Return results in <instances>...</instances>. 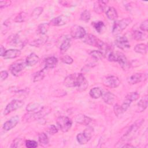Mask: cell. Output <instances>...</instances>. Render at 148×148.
Returning a JSON list of instances; mask_svg holds the SVG:
<instances>
[{"label":"cell","instance_id":"8","mask_svg":"<svg viewBox=\"0 0 148 148\" xmlns=\"http://www.w3.org/2000/svg\"><path fill=\"white\" fill-rule=\"evenodd\" d=\"M92 133L90 128L86 129L83 132L79 133L76 136V140L80 145L87 143L91 138Z\"/></svg>","mask_w":148,"mask_h":148},{"label":"cell","instance_id":"35","mask_svg":"<svg viewBox=\"0 0 148 148\" xmlns=\"http://www.w3.org/2000/svg\"><path fill=\"white\" fill-rule=\"evenodd\" d=\"M71 46V39L69 37H65L60 45V49L61 51H66Z\"/></svg>","mask_w":148,"mask_h":148},{"label":"cell","instance_id":"45","mask_svg":"<svg viewBox=\"0 0 148 148\" xmlns=\"http://www.w3.org/2000/svg\"><path fill=\"white\" fill-rule=\"evenodd\" d=\"M23 143V140L20 138L15 139L11 145V147H20Z\"/></svg>","mask_w":148,"mask_h":148},{"label":"cell","instance_id":"40","mask_svg":"<svg viewBox=\"0 0 148 148\" xmlns=\"http://www.w3.org/2000/svg\"><path fill=\"white\" fill-rule=\"evenodd\" d=\"M90 18H91V13H90V11H88L87 10H84L80 14V18L81 20H82L83 21L87 22L90 20Z\"/></svg>","mask_w":148,"mask_h":148},{"label":"cell","instance_id":"36","mask_svg":"<svg viewBox=\"0 0 148 148\" xmlns=\"http://www.w3.org/2000/svg\"><path fill=\"white\" fill-rule=\"evenodd\" d=\"M50 27V24L49 23H42L38 25L37 31L39 34L42 35H45V34L48 31Z\"/></svg>","mask_w":148,"mask_h":148},{"label":"cell","instance_id":"24","mask_svg":"<svg viewBox=\"0 0 148 148\" xmlns=\"http://www.w3.org/2000/svg\"><path fill=\"white\" fill-rule=\"evenodd\" d=\"M147 101H148V96L147 95H145L138 103L136 112H143L147 107Z\"/></svg>","mask_w":148,"mask_h":148},{"label":"cell","instance_id":"33","mask_svg":"<svg viewBox=\"0 0 148 148\" xmlns=\"http://www.w3.org/2000/svg\"><path fill=\"white\" fill-rule=\"evenodd\" d=\"M132 38L136 40H143L146 39L147 35L145 33L142 32L138 30L134 31L132 34Z\"/></svg>","mask_w":148,"mask_h":148},{"label":"cell","instance_id":"4","mask_svg":"<svg viewBox=\"0 0 148 148\" xmlns=\"http://www.w3.org/2000/svg\"><path fill=\"white\" fill-rule=\"evenodd\" d=\"M57 124L62 132H66L71 129L72 121L66 116H60L57 119Z\"/></svg>","mask_w":148,"mask_h":148},{"label":"cell","instance_id":"11","mask_svg":"<svg viewBox=\"0 0 148 148\" xmlns=\"http://www.w3.org/2000/svg\"><path fill=\"white\" fill-rule=\"evenodd\" d=\"M88 86V82L82 73H78L77 84L76 87H77V90L80 92L84 91L87 89Z\"/></svg>","mask_w":148,"mask_h":148},{"label":"cell","instance_id":"49","mask_svg":"<svg viewBox=\"0 0 148 148\" xmlns=\"http://www.w3.org/2000/svg\"><path fill=\"white\" fill-rule=\"evenodd\" d=\"M11 1H0V8L2 9L6 7L9 6L10 5Z\"/></svg>","mask_w":148,"mask_h":148},{"label":"cell","instance_id":"31","mask_svg":"<svg viewBox=\"0 0 148 148\" xmlns=\"http://www.w3.org/2000/svg\"><path fill=\"white\" fill-rule=\"evenodd\" d=\"M134 51L137 53L145 54L147 51V46L146 44L144 43L137 44L134 47Z\"/></svg>","mask_w":148,"mask_h":148},{"label":"cell","instance_id":"34","mask_svg":"<svg viewBox=\"0 0 148 148\" xmlns=\"http://www.w3.org/2000/svg\"><path fill=\"white\" fill-rule=\"evenodd\" d=\"M102 91L99 87H94L90 90L89 94L91 98L94 99H98L102 95Z\"/></svg>","mask_w":148,"mask_h":148},{"label":"cell","instance_id":"32","mask_svg":"<svg viewBox=\"0 0 148 148\" xmlns=\"http://www.w3.org/2000/svg\"><path fill=\"white\" fill-rule=\"evenodd\" d=\"M38 140L40 145L43 147L47 146L49 142V140L47 135L44 132H41L39 134Z\"/></svg>","mask_w":148,"mask_h":148},{"label":"cell","instance_id":"10","mask_svg":"<svg viewBox=\"0 0 148 148\" xmlns=\"http://www.w3.org/2000/svg\"><path fill=\"white\" fill-rule=\"evenodd\" d=\"M116 46L123 50H127L130 48V44L128 42V39L124 36H121L116 38L115 40Z\"/></svg>","mask_w":148,"mask_h":148},{"label":"cell","instance_id":"20","mask_svg":"<svg viewBox=\"0 0 148 148\" xmlns=\"http://www.w3.org/2000/svg\"><path fill=\"white\" fill-rule=\"evenodd\" d=\"M21 54V51L18 49H9L6 50L3 57L5 59H13L19 57Z\"/></svg>","mask_w":148,"mask_h":148},{"label":"cell","instance_id":"44","mask_svg":"<svg viewBox=\"0 0 148 148\" xmlns=\"http://www.w3.org/2000/svg\"><path fill=\"white\" fill-rule=\"evenodd\" d=\"M25 146L28 148H35L38 146L37 142L32 140H25Z\"/></svg>","mask_w":148,"mask_h":148},{"label":"cell","instance_id":"2","mask_svg":"<svg viewBox=\"0 0 148 148\" xmlns=\"http://www.w3.org/2000/svg\"><path fill=\"white\" fill-rule=\"evenodd\" d=\"M131 22L132 20L130 17L115 21L112 28L113 35L114 36L119 35L131 23Z\"/></svg>","mask_w":148,"mask_h":148},{"label":"cell","instance_id":"17","mask_svg":"<svg viewBox=\"0 0 148 148\" xmlns=\"http://www.w3.org/2000/svg\"><path fill=\"white\" fill-rule=\"evenodd\" d=\"M7 43L10 45L20 47V48H23L24 47L23 42L21 40L19 36L17 34H13L9 36L7 39Z\"/></svg>","mask_w":148,"mask_h":148},{"label":"cell","instance_id":"51","mask_svg":"<svg viewBox=\"0 0 148 148\" xmlns=\"http://www.w3.org/2000/svg\"><path fill=\"white\" fill-rule=\"evenodd\" d=\"M5 51H6V49H5V47L3 46H1V47H0V55H1V56L3 57Z\"/></svg>","mask_w":148,"mask_h":148},{"label":"cell","instance_id":"30","mask_svg":"<svg viewBox=\"0 0 148 148\" xmlns=\"http://www.w3.org/2000/svg\"><path fill=\"white\" fill-rule=\"evenodd\" d=\"M42 108L40 105L36 102H31L27 105L26 106V110L28 112H34L39 110Z\"/></svg>","mask_w":148,"mask_h":148},{"label":"cell","instance_id":"12","mask_svg":"<svg viewBox=\"0 0 148 148\" xmlns=\"http://www.w3.org/2000/svg\"><path fill=\"white\" fill-rule=\"evenodd\" d=\"M123 70H128L130 68V63L125 55L118 52L117 53V61Z\"/></svg>","mask_w":148,"mask_h":148},{"label":"cell","instance_id":"15","mask_svg":"<svg viewBox=\"0 0 148 148\" xmlns=\"http://www.w3.org/2000/svg\"><path fill=\"white\" fill-rule=\"evenodd\" d=\"M69 17H68V16L64 15H60L52 19L50 21L49 24L54 26H61L66 24L69 21Z\"/></svg>","mask_w":148,"mask_h":148},{"label":"cell","instance_id":"28","mask_svg":"<svg viewBox=\"0 0 148 148\" xmlns=\"http://www.w3.org/2000/svg\"><path fill=\"white\" fill-rule=\"evenodd\" d=\"M46 68L40 70L35 72L33 75V81L34 82H38L42 80L45 76L46 75Z\"/></svg>","mask_w":148,"mask_h":148},{"label":"cell","instance_id":"19","mask_svg":"<svg viewBox=\"0 0 148 148\" xmlns=\"http://www.w3.org/2000/svg\"><path fill=\"white\" fill-rule=\"evenodd\" d=\"M101 97L103 101L108 105H112L116 98V96L108 91H105L103 92L102 91Z\"/></svg>","mask_w":148,"mask_h":148},{"label":"cell","instance_id":"42","mask_svg":"<svg viewBox=\"0 0 148 148\" xmlns=\"http://www.w3.org/2000/svg\"><path fill=\"white\" fill-rule=\"evenodd\" d=\"M113 110H114V114L117 117L122 115L124 113V112L123 111V110L121 108V106L119 104H116L114 105V106L113 108Z\"/></svg>","mask_w":148,"mask_h":148},{"label":"cell","instance_id":"27","mask_svg":"<svg viewBox=\"0 0 148 148\" xmlns=\"http://www.w3.org/2000/svg\"><path fill=\"white\" fill-rule=\"evenodd\" d=\"M106 15L110 20H116L118 17V14L113 7H109L106 11Z\"/></svg>","mask_w":148,"mask_h":148},{"label":"cell","instance_id":"3","mask_svg":"<svg viewBox=\"0 0 148 148\" xmlns=\"http://www.w3.org/2000/svg\"><path fill=\"white\" fill-rule=\"evenodd\" d=\"M27 66L25 60H19L12 64L9 67V69L13 75L18 76L22 73Z\"/></svg>","mask_w":148,"mask_h":148},{"label":"cell","instance_id":"46","mask_svg":"<svg viewBox=\"0 0 148 148\" xmlns=\"http://www.w3.org/2000/svg\"><path fill=\"white\" fill-rule=\"evenodd\" d=\"M108 59L109 61L116 62L117 61V53H115L113 51H110L108 54Z\"/></svg>","mask_w":148,"mask_h":148},{"label":"cell","instance_id":"5","mask_svg":"<svg viewBox=\"0 0 148 148\" xmlns=\"http://www.w3.org/2000/svg\"><path fill=\"white\" fill-rule=\"evenodd\" d=\"M24 102L21 100H19V99L12 100L5 107L3 111V114L7 115L10 113L11 112L16 110L17 109L21 108L24 105Z\"/></svg>","mask_w":148,"mask_h":148},{"label":"cell","instance_id":"22","mask_svg":"<svg viewBox=\"0 0 148 148\" xmlns=\"http://www.w3.org/2000/svg\"><path fill=\"white\" fill-rule=\"evenodd\" d=\"M75 120L77 123L82 125H88L92 120L91 118L83 114H77L76 116Z\"/></svg>","mask_w":148,"mask_h":148},{"label":"cell","instance_id":"9","mask_svg":"<svg viewBox=\"0 0 148 148\" xmlns=\"http://www.w3.org/2000/svg\"><path fill=\"white\" fill-rule=\"evenodd\" d=\"M142 122H138L132 124L128 130L127 132L124 134V135L122 137V140H130L131 138H133L138 129L139 128Z\"/></svg>","mask_w":148,"mask_h":148},{"label":"cell","instance_id":"21","mask_svg":"<svg viewBox=\"0 0 148 148\" xmlns=\"http://www.w3.org/2000/svg\"><path fill=\"white\" fill-rule=\"evenodd\" d=\"M108 1H97L94 4V10L97 14H101L103 12Z\"/></svg>","mask_w":148,"mask_h":148},{"label":"cell","instance_id":"18","mask_svg":"<svg viewBox=\"0 0 148 148\" xmlns=\"http://www.w3.org/2000/svg\"><path fill=\"white\" fill-rule=\"evenodd\" d=\"M18 121H19L18 116H13L3 124L2 128L6 131H10L17 124Z\"/></svg>","mask_w":148,"mask_h":148},{"label":"cell","instance_id":"38","mask_svg":"<svg viewBox=\"0 0 148 148\" xmlns=\"http://www.w3.org/2000/svg\"><path fill=\"white\" fill-rule=\"evenodd\" d=\"M139 98V94L137 92H131L127 95L125 97V99L132 102L133 101H136Z\"/></svg>","mask_w":148,"mask_h":148},{"label":"cell","instance_id":"43","mask_svg":"<svg viewBox=\"0 0 148 148\" xmlns=\"http://www.w3.org/2000/svg\"><path fill=\"white\" fill-rule=\"evenodd\" d=\"M61 61L66 64H71L73 62V60L68 55H64L61 57Z\"/></svg>","mask_w":148,"mask_h":148},{"label":"cell","instance_id":"50","mask_svg":"<svg viewBox=\"0 0 148 148\" xmlns=\"http://www.w3.org/2000/svg\"><path fill=\"white\" fill-rule=\"evenodd\" d=\"M0 76H1V80H4L8 77V72L6 71H2L0 73Z\"/></svg>","mask_w":148,"mask_h":148},{"label":"cell","instance_id":"25","mask_svg":"<svg viewBox=\"0 0 148 148\" xmlns=\"http://www.w3.org/2000/svg\"><path fill=\"white\" fill-rule=\"evenodd\" d=\"M39 61V57L34 53H32L26 58L25 61L27 66H31L36 64Z\"/></svg>","mask_w":148,"mask_h":148},{"label":"cell","instance_id":"6","mask_svg":"<svg viewBox=\"0 0 148 148\" xmlns=\"http://www.w3.org/2000/svg\"><path fill=\"white\" fill-rule=\"evenodd\" d=\"M71 36L74 39H83L86 35L83 27L78 25H74L71 28Z\"/></svg>","mask_w":148,"mask_h":148},{"label":"cell","instance_id":"41","mask_svg":"<svg viewBox=\"0 0 148 148\" xmlns=\"http://www.w3.org/2000/svg\"><path fill=\"white\" fill-rule=\"evenodd\" d=\"M43 8L42 7H38L34 9V10L32 11L31 16L32 18H34V19L38 18L39 17V16L42 14V13L43 12Z\"/></svg>","mask_w":148,"mask_h":148},{"label":"cell","instance_id":"13","mask_svg":"<svg viewBox=\"0 0 148 148\" xmlns=\"http://www.w3.org/2000/svg\"><path fill=\"white\" fill-rule=\"evenodd\" d=\"M147 79V75L142 73H136L131 75L128 79V82L130 84H135Z\"/></svg>","mask_w":148,"mask_h":148},{"label":"cell","instance_id":"16","mask_svg":"<svg viewBox=\"0 0 148 148\" xmlns=\"http://www.w3.org/2000/svg\"><path fill=\"white\" fill-rule=\"evenodd\" d=\"M78 73H72L67 76L64 81V85L67 87H76Z\"/></svg>","mask_w":148,"mask_h":148},{"label":"cell","instance_id":"48","mask_svg":"<svg viewBox=\"0 0 148 148\" xmlns=\"http://www.w3.org/2000/svg\"><path fill=\"white\" fill-rule=\"evenodd\" d=\"M140 29L144 31V32H147L148 30V20H145L141 23L140 25Z\"/></svg>","mask_w":148,"mask_h":148},{"label":"cell","instance_id":"1","mask_svg":"<svg viewBox=\"0 0 148 148\" xmlns=\"http://www.w3.org/2000/svg\"><path fill=\"white\" fill-rule=\"evenodd\" d=\"M51 109L49 107L43 106L38 111L34 112H28L24 114L23 117V121L26 122H30L32 121H35L36 120L40 119L44 116L48 114Z\"/></svg>","mask_w":148,"mask_h":148},{"label":"cell","instance_id":"7","mask_svg":"<svg viewBox=\"0 0 148 148\" xmlns=\"http://www.w3.org/2000/svg\"><path fill=\"white\" fill-rule=\"evenodd\" d=\"M102 83L105 86L113 88L117 87L120 85V80L117 76H109L103 79Z\"/></svg>","mask_w":148,"mask_h":148},{"label":"cell","instance_id":"39","mask_svg":"<svg viewBox=\"0 0 148 148\" xmlns=\"http://www.w3.org/2000/svg\"><path fill=\"white\" fill-rule=\"evenodd\" d=\"M90 54L92 56V57L95 60H99L102 59L105 56L99 50H92L91 51Z\"/></svg>","mask_w":148,"mask_h":148},{"label":"cell","instance_id":"47","mask_svg":"<svg viewBox=\"0 0 148 148\" xmlns=\"http://www.w3.org/2000/svg\"><path fill=\"white\" fill-rule=\"evenodd\" d=\"M47 132L49 134L54 135L58 132V128L53 124L50 125L47 128Z\"/></svg>","mask_w":148,"mask_h":148},{"label":"cell","instance_id":"26","mask_svg":"<svg viewBox=\"0 0 148 148\" xmlns=\"http://www.w3.org/2000/svg\"><path fill=\"white\" fill-rule=\"evenodd\" d=\"M48 40V36L46 35H43L42 36L36 39L29 43V45L34 47H40L44 45Z\"/></svg>","mask_w":148,"mask_h":148},{"label":"cell","instance_id":"37","mask_svg":"<svg viewBox=\"0 0 148 148\" xmlns=\"http://www.w3.org/2000/svg\"><path fill=\"white\" fill-rule=\"evenodd\" d=\"M28 15L27 13L24 12H22L18 13L14 18V21L16 23H23L25 21L27 20Z\"/></svg>","mask_w":148,"mask_h":148},{"label":"cell","instance_id":"14","mask_svg":"<svg viewBox=\"0 0 148 148\" xmlns=\"http://www.w3.org/2000/svg\"><path fill=\"white\" fill-rule=\"evenodd\" d=\"M83 40L85 43L97 47H98L99 45L102 41L99 39L97 38L95 35L92 34H86V36L83 38Z\"/></svg>","mask_w":148,"mask_h":148},{"label":"cell","instance_id":"52","mask_svg":"<svg viewBox=\"0 0 148 148\" xmlns=\"http://www.w3.org/2000/svg\"><path fill=\"white\" fill-rule=\"evenodd\" d=\"M122 147H134V146L131 145H130V144H129V143H126L124 145L122 146Z\"/></svg>","mask_w":148,"mask_h":148},{"label":"cell","instance_id":"23","mask_svg":"<svg viewBox=\"0 0 148 148\" xmlns=\"http://www.w3.org/2000/svg\"><path fill=\"white\" fill-rule=\"evenodd\" d=\"M58 63V59L54 56L49 57L45 60V68L46 69H52L57 65Z\"/></svg>","mask_w":148,"mask_h":148},{"label":"cell","instance_id":"29","mask_svg":"<svg viewBox=\"0 0 148 148\" xmlns=\"http://www.w3.org/2000/svg\"><path fill=\"white\" fill-rule=\"evenodd\" d=\"M92 25L94 27L96 31H97L99 34H102L103 32L106 28L105 24L101 21L92 23Z\"/></svg>","mask_w":148,"mask_h":148}]
</instances>
